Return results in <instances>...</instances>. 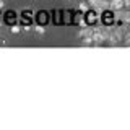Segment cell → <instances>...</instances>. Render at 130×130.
Masks as SVG:
<instances>
[{
	"instance_id": "1",
	"label": "cell",
	"mask_w": 130,
	"mask_h": 130,
	"mask_svg": "<svg viewBox=\"0 0 130 130\" xmlns=\"http://www.w3.org/2000/svg\"><path fill=\"white\" fill-rule=\"evenodd\" d=\"M109 7L114 8V10H116V8H122L124 7V0H111V2H109Z\"/></svg>"
},
{
	"instance_id": "2",
	"label": "cell",
	"mask_w": 130,
	"mask_h": 130,
	"mask_svg": "<svg viewBox=\"0 0 130 130\" xmlns=\"http://www.w3.org/2000/svg\"><path fill=\"white\" fill-rule=\"evenodd\" d=\"M34 31L38 32V34H44V28H42V26H38V28H36Z\"/></svg>"
},
{
	"instance_id": "3",
	"label": "cell",
	"mask_w": 130,
	"mask_h": 130,
	"mask_svg": "<svg viewBox=\"0 0 130 130\" xmlns=\"http://www.w3.org/2000/svg\"><path fill=\"white\" fill-rule=\"evenodd\" d=\"M10 31L16 34V32H20V26H11V28H10Z\"/></svg>"
},
{
	"instance_id": "4",
	"label": "cell",
	"mask_w": 130,
	"mask_h": 130,
	"mask_svg": "<svg viewBox=\"0 0 130 130\" xmlns=\"http://www.w3.org/2000/svg\"><path fill=\"white\" fill-rule=\"evenodd\" d=\"M5 7V2H3V0H0V8H3Z\"/></svg>"
}]
</instances>
